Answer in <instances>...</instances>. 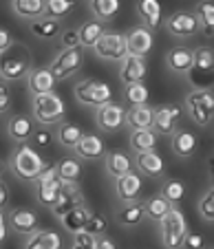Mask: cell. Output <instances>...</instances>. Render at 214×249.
<instances>
[{
  "label": "cell",
  "mask_w": 214,
  "mask_h": 249,
  "mask_svg": "<svg viewBox=\"0 0 214 249\" xmlns=\"http://www.w3.org/2000/svg\"><path fill=\"white\" fill-rule=\"evenodd\" d=\"M44 165H47L44 159L34 150V148L29 146L27 141L18 143V148L14 150V155H11V159H9L11 172H14L16 177H20V179H27V181L38 179V174L44 170Z\"/></svg>",
  "instance_id": "cell-1"
},
{
  "label": "cell",
  "mask_w": 214,
  "mask_h": 249,
  "mask_svg": "<svg viewBox=\"0 0 214 249\" xmlns=\"http://www.w3.org/2000/svg\"><path fill=\"white\" fill-rule=\"evenodd\" d=\"M67 113L64 108L62 97H57L55 93H42V95H34V117L38 124L42 126H53L60 124Z\"/></svg>",
  "instance_id": "cell-2"
},
{
  "label": "cell",
  "mask_w": 214,
  "mask_h": 249,
  "mask_svg": "<svg viewBox=\"0 0 214 249\" xmlns=\"http://www.w3.org/2000/svg\"><path fill=\"white\" fill-rule=\"evenodd\" d=\"M186 113L196 126H208L214 117V93L208 89L192 90L186 95Z\"/></svg>",
  "instance_id": "cell-3"
},
{
  "label": "cell",
  "mask_w": 214,
  "mask_h": 249,
  "mask_svg": "<svg viewBox=\"0 0 214 249\" xmlns=\"http://www.w3.org/2000/svg\"><path fill=\"white\" fill-rule=\"evenodd\" d=\"M161 231H163V245L170 249H179L186 243V236L190 234L188 231V223L186 216L179 207L172 205L170 212L166 214V218L161 221Z\"/></svg>",
  "instance_id": "cell-4"
},
{
  "label": "cell",
  "mask_w": 214,
  "mask_h": 249,
  "mask_svg": "<svg viewBox=\"0 0 214 249\" xmlns=\"http://www.w3.org/2000/svg\"><path fill=\"white\" fill-rule=\"evenodd\" d=\"M75 99L80 104H84V106H95L97 108V106L113 99V89L102 80L86 77V80L75 84Z\"/></svg>",
  "instance_id": "cell-5"
},
{
  "label": "cell",
  "mask_w": 214,
  "mask_h": 249,
  "mask_svg": "<svg viewBox=\"0 0 214 249\" xmlns=\"http://www.w3.org/2000/svg\"><path fill=\"white\" fill-rule=\"evenodd\" d=\"M95 53L102 60L122 62L128 55V40H126L124 33L119 31H106L100 42L95 44Z\"/></svg>",
  "instance_id": "cell-6"
},
{
  "label": "cell",
  "mask_w": 214,
  "mask_h": 249,
  "mask_svg": "<svg viewBox=\"0 0 214 249\" xmlns=\"http://www.w3.org/2000/svg\"><path fill=\"white\" fill-rule=\"evenodd\" d=\"M126 108L122 104H113V102H106L102 106H97L95 110V124L102 132H115L126 124Z\"/></svg>",
  "instance_id": "cell-7"
},
{
  "label": "cell",
  "mask_w": 214,
  "mask_h": 249,
  "mask_svg": "<svg viewBox=\"0 0 214 249\" xmlns=\"http://www.w3.org/2000/svg\"><path fill=\"white\" fill-rule=\"evenodd\" d=\"M82 62H84V53H82V47H75V49H62L60 55L51 62L49 69L53 71V75L57 80H67L71 77L73 73L82 69Z\"/></svg>",
  "instance_id": "cell-8"
},
{
  "label": "cell",
  "mask_w": 214,
  "mask_h": 249,
  "mask_svg": "<svg viewBox=\"0 0 214 249\" xmlns=\"http://www.w3.org/2000/svg\"><path fill=\"white\" fill-rule=\"evenodd\" d=\"M166 31L175 38H192L201 31V20L190 11H177L166 20Z\"/></svg>",
  "instance_id": "cell-9"
},
{
  "label": "cell",
  "mask_w": 214,
  "mask_h": 249,
  "mask_svg": "<svg viewBox=\"0 0 214 249\" xmlns=\"http://www.w3.org/2000/svg\"><path fill=\"white\" fill-rule=\"evenodd\" d=\"M181 115H183V108L179 104H168V106H159L155 110V130L159 135H175L179 130V122Z\"/></svg>",
  "instance_id": "cell-10"
},
{
  "label": "cell",
  "mask_w": 214,
  "mask_h": 249,
  "mask_svg": "<svg viewBox=\"0 0 214 249\" xmlns=\"http://www.w3.org/2000/svg\"><path fill=\"white\" fill-rule=\"evenodd\" d=\"M166 69L177 75H186L195 69V49L188 47H172L166 53Z\"/></svg>",
  "instance_id": "cell-11"
},
{
  "label": "cell",
  "mask_w": 214,
  "mask_h": 249,
  "mask_svg": "<svg viewBox=\"0 0 214 249\" xmlns=\"http://www.w3.org/2000/svg\"><path fill=\"white\" fill-rule=\"evenodd\" d=\"M148 75V66L143 55H126L119 66V77L124 84H133V82H143Z\"/></svg>",
  "instance_id": "cell-12"
},
{
  "label": "cell",
  "mask_w": 214,
  "mask_h": 249,
  "mask_svg": "<svg viewBox=\"0 0 214 249\" xmlns=\"http://www.w3.org/2000/svg\"><path fill=\"white\" fill-rule=\"evenodd\" d=\"M29 73H31V62L27 55L5 57L0 64V75L5 82H18L22 77H29Z\"/></svg>",
  "instance_id": "cell-13"
},
{
  "label": "cell",
  "mask_w": 214,
  "mask_h": 249,
  "mask_svg": "<svg viewBox=\"0 0 214 249\" xmlns=\"http://www.w3.org/2000/svg\"><path fill=\"white\" fill-rule=\"evenodd\" d=\"M9 227L16 234L29 236L38 230V216H36L34 210H27V207H16L9 212Z\"/></svg>",
  "instance_id": "cell-14"
},
{
  "label": "cell",
  "mask_w": 214,
  "mask_h": 249,
  "mask_svg": "<svg viewBox=\"0 0 214 249\" xmlns=\"http://www.w3.org/2000/svg\"><path fill=\"white\" fill-rule=\"evenodd\" d=\"M128 40V53L130 55H148L152 49V29L148 27H135L126 33Z\"/></svg>",
  "instance_id": "cell-15"
},
{
  "label": "cell",
  "mask_w": 214,
  "mask_h": 249,
  "mask_svg": "<svg viewBox=\"0 0 214 249\" xmlns=\"http://www.w3.org/2000/svg\"><path fill=\"white\" fill-rule=\"evenodd\" d=\"M146 218V203L135 201H124V205L115 212V221L124 227H135Z\"/></svg>",
  "instance_id": "cell-16"
},
{
  "label": "cell",
  "mask_w": 214,
  "mask_h": 249,
  "mask_svg": "<svg viewBox=\"0 0 214 249\" xmlns=\"http://www.w3.org/2000/svg\"><path fill=\"white\" fill-rule=\"evenodd\" d=\"M55 80L57 77L53 75L51 69H31V73L27 77V84L34 95H42V93H51L53 86H55Z\"/></svg>",
  "instance_id": "cell-17"
},
{
  "label": "cell",
  "mask_w": 214,
  "mask_h": 249,
  "mask_svg": "<svg viewBox=\"0 0 214 249\" xmlns=\"http://www.w3.org/2000/svg\"><path fill=\"white\" fill-rule=\"evenodd\" d=\"M142 177L137 172H126L124 177H119L117 183H115V190H117V196L122 201H135V198L142 194Z\"/></svg>",
  "instance_id": "cell-18"
},
{
  "label": "cell",
  "mask_w": 214,
  "mask_h": 249,
  "mask_svg": "<svg viewBox=\"0 0 214 249\" xmlns=\"http://www.w3.org/2000/svg\"><path fill=\"white\" fill-rule=\"evenodd\" d=\"M80 203H84V201H82V192H80V188H77V183H64L62 196L53 205V214L60 218V216H64L67 212H71L73 207H77Z\"/></svg>",
  "instance_id": "cell-19"
},
{
  "label": "cell",
  "mask_w": 214,
  "mask_h": 249,
  "mask_svg": "<svg viewBox=\"0 0 214 249\" xmlns=\"http://www.w3.org/2000/svg\"><path fill=\"white\" fill-rule=\"evenodd\" d=\"M128 141H130V148H133L135 152L157 150L159 132H157V130H152V128H137V130L130 132Z\"/></svg>",
  "instance_id": "cell-20"
},
{
  "label": "cell",
  "mask_w": 214,
  "mask_h": 249,
  "mask_svg": "<svg viewBox=\"0 0 214 249\" xmlns=\"http://www.w3.org/2000/svg\"><path fill=\"white\" fill-rule=\"evenodd\" d=\"M27 249H60L62 247V238L55 231L49 230H36L34 234H29L24 240Z\"/></svg>",
  "instance_id": "cell-21"
},
{
  "label": "cell",
  "mask_w": 214,
  "mask_h": 249,
  "mask_svg": "<svg viewBox=\"0 0 214 249\" xmlns=\"http://www.w3.org/2000/svg\"><path fill=\"white\" fill-rule=\"evenodd\" d=\"M137 163L139 172L146 174V177H161L166 165H163V159L159 157L157 150H148V152H137Z\"/></svg>",
  "instance_id": "cell-22"
},
{
  "label": "cell",
  "mask_w": 214,
  "mask_h": 249,
  "mask_svg": "<svg viewBox=\"0 0 214 249\" xmlns=\"http://www.w3.org/2000/svg\"><path fill=\"white\" fill-rule=\"evenodd\" d=\"M75 152L80 159H102L106 157V148H104V141L100 139L97 135H84L82 141L75 146Z\"/></svg>",
  "instance_id": "cell-23"
},
{
  "label": "cell",
  "mask_w": 214,
  "mask_h": 249,
  "mask_svg": "<svg viewBox=\"0 0 214 249\" xmlns=\"http://www.w3.org/2000/svg\"><path fill=\"white\" fill-rule=\"evenodd\" d=\"M90 216H93V214H90V210L84 205V203H80V205L73 207L71 212H67L64 216H60V223H62V227H64L67 231L75 234V231L84 230Z\"/></svg>",
  "instance_id": "cell-24"
},
{
  "label": "cell",
  "mask_w": 214,
  "mask_h": 249,
  "mask_svg": "<svg viewBox=\"0 0 214 249\" xmlns=\"http://www.w3.org/2000/svg\"><path fill=\"white\" fill-rule=\"evenodd\" d=\"M196 150V135L192 130H177L172 135V152L181 159L192 157Z\"/></svg>",
  "instance_id": "cell-25"
},
{
  "label": "cell",
  "mask_w": 214,
  "mask_h": 249,
  "mask_svg": "<svg viewBox=\"0 0 214 249\" xmlns=\"http://www.w3.org/2000/svg\"><path fill=\"white\" fill-rule=\"evenodd\" d=\"M137 14L143 20V24L152 31L161 27V5H159V0H139Z\"/></svg>",
  "instance_id": "cell-26"
},
{
  "label": "cell",
  "mask_w": 214,
  "mask_h": 249,
  "mask_svg": "<svg viewBox=\"0 0 214 249\" xmlns=\"http://www.w3.org/2000/svg\"><path fill=\"white\" fill-rule=\"evenodd\" d=\"M106 33V27L102 20H86L80 24V42L86 49H95V44L102 40V36Z\"/></svg>",
  "instance_id": "cell-27"
},
{
  "label": "cell",
  "mask_w": 214,
  "mask_h": 249,
  "mask_svg": "<svg viewBox=\"0 0 214 249\" xmlns=\"http://www.w3.org/2000/svg\"><path fill=\"white\" fill-rule=\"evenodd\" d=\"M7 135L16 141V143H22L29 137H34V124L27 115H16L7 122Z\"/></svg>",
  "instance_id": "cell-28"
},
{
  "label": "cell",
  "mask_w": 214,
  "mask_h": 249,
  "mask_svg": "<svg viewBox=\"0 0 214 249\" xmlns=\"http://www.w3.org/2000/svg\"><path fill=\"white\" fill-rule=\"evenodd\" d=\"M133 170V161L126 152L122 150H113L106 155V172L113 177V179H119V177H124L126 172Z\"/></svg>",
  "instance_id": "cell-29"
},
{
  "label": "cell",
  "mask_w": 214,
  "mask_h": 249,
  "mask_svg": "<svg viewBox=\"0 0 214 249\" xmlns=\"http://www.w3.org/2000/svg\"><path fill=\"white\" fill-rule=\"evenodd\" d=\"M126 124H128L133 130H137V128H152L155 126V108H150L148 104L133 106V108L128 110Z\"/></svg>",
  "instance_id": "cell-30"
},
{
  "label": "cell",
  "mask_w": 214,
  "mask_h": 249,
  "mask_svg": "<svg viewBox=\"0 0 214 249\" xmlns=\"http://www.w3.org/2000/svg\"><path fill=\"white\" fill-rule=\"evenodd\" d=\"M29 31L40 40H51L60 33V22L55 18H49V16H40V18L29 22Z\"/></svg>",
  "instance_id": "cell-31"
},
{
  "label": "cell",
  "mask_w": 214,
  "mask_h": 249,
  "mask_svg": "<svg viewBox=\"0 0 214 249\" xmlns=\"http://www.w3.org/2000/svg\"><path fill=\"white\" fill-rule=\"evenodd\" d=\"M47 0H11V9L24 20H36L44 16Z\"/></svg>",
  "instance_id": "cell-32"
},
{
  "label": "cell",
  "mask_w": 214,
  "mask_h": 249,
  "mask_svg": "<svg viewBox=\"0 0 214 249\" xmlns=\"http://www.w3.org/2000/svg\"><path fill=\"white\" fill-rule=\"evenodd\" d=\"M62 188H64V181L62 179H55L51 183H42L38 185V201L40 205H47V207H53L60 196H62Z\"/></svg>",
  "instance_id": "cell-33"
},
{
  "label": "cell",
  "mask_w": 214,
  "mask_h": 249,
  "mask_svg": "<svg viewBox=\"0 0 214 249\" xmlns=\"http://www.w3.org/2000/svg\"><path fill=\"white\" fill-rule=\"evenodd\" d=\"M172 205H175V203H170L163 194L161 196H150L146 201V216L155 223H161L163 218H166V214L170 212Z\"/></svg>",
  "instance_id": "cell-34"
},
{
  "label": "cell",
  "mask_w": 214,
  "mask_h": 249,
  "mask_svg": "<svg viewBox=\"0 0 214 249\" xmlns=\"http://www.w3.org/2000/svg\"><path fill=\"white\" fill-rule=\"evenodd\" d=\"M82 137H84V132H82V128L77 126V124H60V130H57V141L62 143L64 148H73L75 150V146L82 141Z\"/></svg>",
  "instance_id": "cell-35"
},
{
  "label": "cell",
  "mask_w": 214,
  "mask_h": 249,
  "mask_svg": "<svg viewBox=\"0 0 214 249\" xmlns=\"http://www.w3.org/2000/svg\"><path fill=\"white\" fill-rule=\"evenodd\" d=\"M90 11L97 20L108 22L119 14V0H90Z\"/></svg>",
  "instance_id": "cell-36"
},
{
  "label": "cell",
  "mask_w": 214,
  "mask_h": 249,
  "mask_svg": "<svg viewBox=\"0 0 214 249\" xmlns=\"http://www.w3.org/2000/svg\"><path fill=\"white\" fill-rule=\"evenodd\" d=\"M195 71L201 75H214V49L199 47L195 49Z\"/></svg>",
  "instance_id": "cell-37"
},
{
  "label": "cell",
  "mask_w": 214,
  "mask_h": 249,
  "mask_svg": "<svg viewBox=\"0 0 214 249\" xmlns=\"http://www.w3.org/2000/svg\"><path fill=\"white\" fill-rule=\"evenodd\" d=\"M57 170H60V179H62L64 183H77V181H80V177H82L80 157H77V159H73V157L62 159L60 163H57Z\"/></svg>",
  "instance_id": "cell-38"
},
{
  "label": "cell",
  "mask_w": 214,
  "mask_h": 249,
  "mask_svg": "<svg viewBox=\"0 0 214 249\" xmlns=\"http://www.w3.org/2000/svg\"><path fill=\"white\" fill-rule=\"evenodd\" d=\"M77 0H47V7H44V16L49 18H67L73 9H75Z\"/></svg>",
  "instance_id": "cell-39"
},
{
  "label": "cell",
  "mask_w": 214,
  "mask_h": 249,
  "mask_svg": "<svg viewBox=\"0 0 214 249\" xmlns=\"http://www.w3.org/2000/svg\"><path fill=\"white\" fill-rule=\"evenodd\" d=\"M196 16L201 20V31L208 33V36H214V2L210 0H203L196 5Z\"/></svg>",
  "instance_id": "cell-40"
},
{
  "label": "cell",
  "mask_w": 214,
  "mask_h": 249,
  "mask_svg": "<svg viewBox=\"0 0 214 249\" xmlns=\"http://www.w3.org/2000/svg\"><path fill=\"white\" fill-rule=\"evenodd\" d=\"M124 97L126 102H130L133 106H142L148 104V86L143 82H133V84H124Z\"/></svg>",
  "instance_id": "cell-41"
},
{
  "label": "cell",
  "mask_w": 214,
  "mask_h": 249,
  "mask_svg": "<svg viewBox=\"0 0 214 249\" xmlns=\"http://www.w3.org/2000/svg\"><path fill=\"white\" fill-rule=\"evenodd\" d=\"M199 216L208 223H214V188H210L208 192L201 196L199 201Z\"/></svg>",
  "instance_id": "cell-42"
},
{
  "label": "cell",
  "mask_w": 214,
  "mask_h": 249,
  "mask_svg": "<svg viewBox=\"0 0 214 249\" xmlns=\"http://www.w3.org/2000/svg\"><path fill=\"white\" fill-rule=\"evenodd\" d=\"M95 243H97V236L90 234L89 230H80L73 234V243L71 247L73 249H95Z\"/></svg>",
  "instance_id": "cell-43"
},
{
  "label": "cell",
  "mask_w": 214,
  "mask_h": 249,
  "mask_svg": "<svg viewBox=\"0 0 214 249\" xmlns=\"http://www.w3.org/2000/svg\"><path fill=\"white\" fill-rule=\"evenodd\" d=\"M183 192H186V188H183V183H181V181H177V179L166 181V185L161 188V194H163V196H166L170 203L181 201V198H183Z\"/></svg>",
  "instance_id": "cell-44"
},
{
  "label": "cell",
  "mask_w": 214,
  "mask_h": 249,
  "mask_svg": "<svg viewBox=\"0 0 214 249\" xmlns=\"http://www.w3.org/2000/svg\"><path fill=\"white\" fill-rule=\"evenodd\" d=\"M84 230H89L90 234H95V236L106 234V230H108V218L102 216V214H93V216L89 218V223H86Z\"/></svg>",
  "instance_id": "cell-45"
},
{
  "label": "cell",
  "mask_w": 214,
  "mask_h": 249,
  "mask_svg": "<svg viewBox=\"0 0 214 249\" xmlns=\"http://www.w3.org/2000/svg\"><path fill=\"white\" fill-rule=\"evenodd\" d=\"M60 179V170H57V163L55 165H44V170L38 174V179L34 181L36 185H42V183H51V181Z\"/></svg>",
  "instance_id": "cell-46"
},
{
  "label": "cell",
  "mask_w": 214,
  "mask_h": 249,
  "mask_svg": "<svg viewBox=\"0 0 214 249\" xmlns=\"http://www.w3.org/2000/svg\"><path fill=\"white\" fill-rule=\"evenodd\" d=\"M62 47L64 49H75V47H82L80 42V29H67L62 31Z\"/></svg>",
  "instance_id": "cell-47"
},
{
  "label": "cell",
  "mask_w": 214,
  "mask_h": 249,
  "mask_svg": "<svg viewBox=\"0 0 214 249\" xmlns=\"http://www.w3.org/2000/svg\"><path fill=\"white\" fill-rule=\"evenodd\" d=\"M34 143L40 146V148L51 146V132H49L47 128H40L38 132H34Z\"/></svg>",
  "instance_id": "cell-48"
},
{
  "label": "cell",
  "mask_w": 214,
  "mask_h": 249,
  "mask_svg": "<svg viewBox=\"0 0 214 249\" xmlns=\"http://www.w3.org/2000/svg\"><path fill=\"white\" fill-rule=\"evenodd\" d=\"M11 44H14V38H11V33L2 27L0 29V53L7 55V49H11Z\"/></svg>",
  "instance_id": "cell-49"
},
{
  "label": "cell",
  "mask_w": 214,
  "mask_h": 249,
  "mask_svg": "<svg viewBox=\"0 0 214 249\" xmlns=\"http://www.w3.org/2000/svg\"><path fill=\"white\" fill-rule=\"evenodd\" d=\"M183 247L186 249H199V247H203V238H201L199 234H188Z\"/></svg>",
  "instance_id": "cell-50"
},
{
  "label": "cell",
  "mask_w": 214,
  "mask_h": 249,
  "mask_svg": "<svg viewBox=\"0 0 214 249\" xmlns=\"http://www.w3.org/2000/svg\"><path fill=\"white\" fill-rule=\"evenodd\" d=\"M95 249H115V240H110L106 234L97 236V243H95Z\"/></svg>",
  "instance_id": "cell-51"
},
{
  "label": "cell",
  "mask_w": 214,
  "mask_h": 249,
  "mask_svg": "<svg viewBox=\"0 0 214 249\" xmlns=\"http://www.w3.org/2000/svg\"><path fill=\"white\" fill-rule=\"evenodd\" d=\"M9 104H11V99H9V93H7V89H0V110L5 113V110L9 108Z\"/></svg>",
  "instance_id": "cell-52"
},
{
  "label": "cell",
  "mask_w": 214,
  "mask_h": 249,
  "mask_svg": "<svg viewBox=\"0 0 214 249\" xmlns=\"http://www.w3.org/2000/svg\"><path fill=\"white\" fill-rule=\"evenodd\" d=\"M7 198H9V192H7V185L2 183V188H0V205L2 207L7 205Z\"/></svg>",
  "instance_id": "cell-53"
},
{
  "label": "cell",
  "mask_w": 214,
  "mask_h": 249,
  "mask_svg": "<svg viewBox=\"0 0 214 249\" xmlns=\"http://www.w3.org/2000/svg\"><path fill=\"white\" fill-rule=\"evenodd\" d=\"M7 238V225H5V216H0V240L5 243Z\"/></svg>",
  "instance_id": "cell-54"
}]
</instances>
